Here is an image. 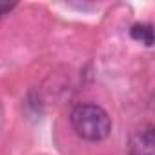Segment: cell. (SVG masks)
<instances>
[{"label": "cell", "mask_w": 155, "mask_h": 155, "mask_svg": "<svg viewBox=\"0 0 155 155\" xmlns=\"http://www.w3.org/2000/svg\"><path fill=\"white\" fill-rule=\"evenodd\" d=\"M69 122L75 133L84 140H104L111 131V120L108 113L97 104H79L69 113Z\"/></svg>", "instance_id": "cell-1"}, {"label": "cell", "mask_w": 155, "mask_h": 155, "mask_svg": "<svg viewBox=\"0 0 155 155\" xmlns=\"http://www.w3.org/2000/svg\"><path fill=\"white\" fill-rule=\"evenodd\" d=\"M153 146H155L153 128L146 126L133 135L130 144V155H153Z\"/></svg>", "instance_id": "cell-2"}, {"label": "cell", "mask_w": 155, "mask_h": 155, "mask_svg": "<svg viewBox=\"0 0 155 155\" xmlns=\"http://www.w3.org/2000/svg\"><path fill=\"white\" fill-rule=\"evenodd\" d=\"M130 33H131L133 40H137V42H140L148 48L153 44V29H151L150 24H135Z\"/></svg>", "instance_id": "cell-3"}, {"label": "cell", "mask_w": 155, "mask_h": 155, "mask_svg": "<svg viewBox=\"0 0 155 155\" xmlns=\"http://www.w3.org/2000/svg\"><path fill=\"white\" fill-rule=\"evenodd\" d=\"M9 9H11V6H9V4H0V15L6 13V11H9Z\"/></svg>", "instance_id": "cell-4"}]
</instances>
